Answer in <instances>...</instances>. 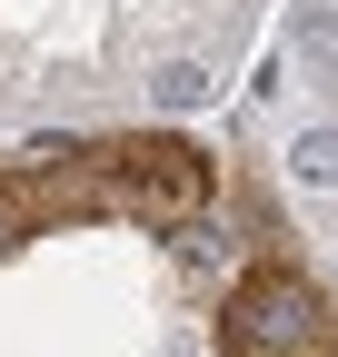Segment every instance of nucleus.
<instances>
[{
    "label": "nucleus",
    "mask_w": 338,
    "mask_h": 357,
    "mask_svg": "<svg viewBox=\"0 0 338 357\" xmlns=\"http://www.w3.org/2000/svg\"><path fill=\"white\" fill-rule=\"evenodd\" d=\"M328 337V307L299 268H259V278H239L229 298V347L239 357H309Z\"/></svg>",
    "instance_id": "obj_1"
},
{
    "label": "nucleus",
    "mask_w": 338,
    "mask_h": 357,
    "mask_svg": "<svg viewBox=\"0 0 338 357\" xmlns=\"http://www.w3.org/2000/svg\"><path fill=\"white\" fill-rule=\"evenodd\" d=\"M209 199V159L189 139H140V149H119V208H140V218H189Z\"/></svg>",
    "instance_id": "obj_2"
},
{
    "label": "nucleus",
    "mask_w": 338,
    "mask_h": 357,
    "mask_svg": "<svg viewBox=\"0 0 338 357\" xmlns=\"http://www.w3.org/2000/svg\"><path fill=\"white\" fill-rule=\"evenodd\" d=\"M159 100H169V109H199V100H209V70H189V60H179V70L159 79Z\"/></svg>",
    "instance_id": "obj_4"
},
{
    "label": "nucleus",
    "mask_w": 338,
    "mask_h": 357,
    "mask_svg": "<svg viewBox=\"0 0 338 357\" xmlns=\"http://www.w3.org/2000/svg\"><path fill=\"white\" fill-rule=\"evenodd\" d=\"M0 238H10V199H0Z\"/></svg>",
    "instance_id": "obj_5"
},
{
    "label": "nucleus",
    "mask_w": 338,
    "mask_h": 357,
    "mask_svg": "<svg viewBox=\"0 0 338 357\" xmlns=\"http://www.w3.org/2000/svg\"><path fill=\"white\" fill-rule=\"evenodd\" d=\"M288 169H299V178H338V129H299Z\"/></svg>",
    "instance_id": "obj_3"
}]
</instances>
